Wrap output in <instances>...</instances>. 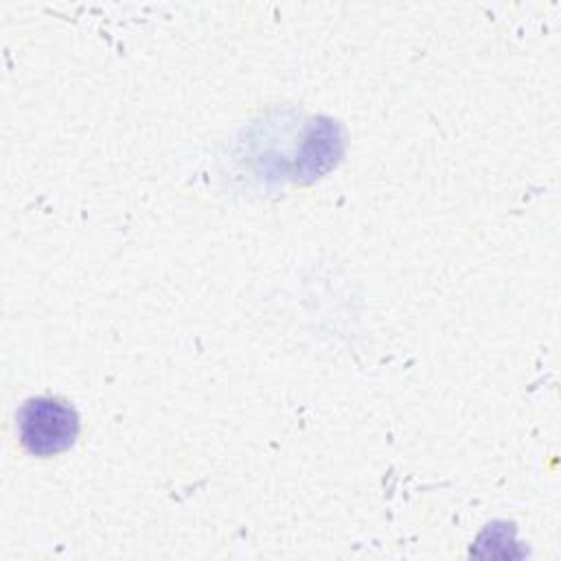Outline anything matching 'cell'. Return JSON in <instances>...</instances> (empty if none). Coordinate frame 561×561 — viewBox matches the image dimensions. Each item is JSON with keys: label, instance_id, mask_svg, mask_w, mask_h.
<instances>
[{"label": "cell", "instance_id": "obj_1", "mask_svg": "<svg viewBox=\"0 0 561 561\" xmlns=\"http://www.w3.org/2000/svg\"><path fill=\"white\" fill-rule=\"evenodd\" d=\"M22 447L39 458L66 451L79 436V414L57 397H33L18 410Z\"/></svg>", "mask_w": 561, "mask_h": 561}]
</instances>
